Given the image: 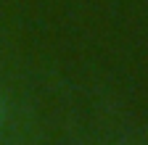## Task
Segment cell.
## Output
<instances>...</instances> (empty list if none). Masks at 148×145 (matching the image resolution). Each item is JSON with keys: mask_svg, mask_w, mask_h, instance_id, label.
I'll return each instance as SVG.
<instances>
[{"mask_svg": "<svg viewBox=\"0 0 148 145\" xmlns=\"http://www.w3.org/2000/svg\"><path fill=\"white\" fill-rule=\"evenodd\" d=\"M5 119H8V103H5L3 95H0V127L5 124Z\"/></svg>", "mask_w": 148, "mask_h": 145, "instance_id": "obj_1", "label": "cell"}]
</instances>
